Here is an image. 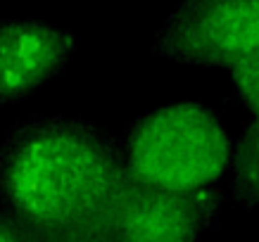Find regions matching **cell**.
Listing matches in <instances>:
<instances>
[{
	"instance_id": "1",
	"label": "cell",
	"mask_w": 259,
	"mask_h": 242,
	"mask_svg": "<svg viewBox=\"0 0 259 242\" xmlns=\"http://www.w3.org/2000/svg\"><path fill=\"white\" fill-rule=\"evenodd\" d=\"M126 183L119 138L88 119L29 117L0 140V204L40 242H95Z\"/></svg>"
},
{
	"instance_id": "2",
	"label": "cell",
	"mask_w": 259,
	"mask_h": 242,
	"mask_svg": "<svg viewBox=\"0 0 259 242\" xmlns=\"http://www.w3.org/2000/svg\"><path fill=\"white\" fill-rule=\"evenodd\" d=\"M128 180L176 195L219 190L231 169L233 138L202 102H171L138 114L124 128Z\"/></svg>"
},
{
	"instance_id": "3",
	"label": "cell",
	"mask_w": 259,
	"mask_h": 242,
	"mask_svg": "<svg viewBox=\"0 0 259 242\" xmlns=\"http://www.w3.org/2000/svg\"><path fill=\"white\" fill-rule=\"evenodd\" d=\"M150 55L228 71L259 62V0H179Z\"/></svg>"
},
{
	"instance_id": "4",
	"label": "cell",
	"mask_w": 259,
	"mask_h": 242,
	"mask_svg": "<svg viewBox=\"0 0 259 242\" xmlns=\"http://www.w3.org/2000/svg\"><path fill=\"white\" fill-rule=\"evenodd\" d=\"M219 190L176 195L128 180L95 242H202L214 228Z\"/></svg>"
},
{
	"instance_id": "5",
	"label": "cell",
	"mask_w": 259,
	"mask_h": 242,
	"mask_svg": "<svg viewBox=\"0 0 259 242\" xmlns=\"http://www.w3.org/2000/svg\"><path fill=\"white\" fill-rule=\"evenodd\" d=\"M76 33L36 17L0 19V107L19 105L67 69Z\"/></svg>"
},
{
	"instance_id": "6",
	"label": "cell",
	"mask_w": 259,
	"mask_h": 242,
	"mask_svg": "<svg viewBox=\"0 0 259 242\" xmlns=\"http://www.w3.org/2000/svg\"><path fill=\"white\" fill-rule=\"evenodd\" d=\"M228 192L243 209L259 207V119H252L243 135L233 142L228 169Z\"/></svg>"
},
{
	"instance_id": "7",
	"label": "cell",
	"mask_w": 259,
	"mask_h": 242,
	"mask_svg": "<svg viewBox=\"0 0 259 242\" xmlns=\"http://www.w3.org/2000/svg\"><path fill=\"white\" fill-rule=\"evenodd\" d=\"M231 93L252 119H259V62L231 69Z\"/></svg>"
},
{
	"instance_id": "8",
	"label": "cell",
	"mask_w": 259,
	"mask_h": 242,
	"mask_svg": "<svg viewBox=\"0 0 259 242\" xmlns=\"http://www.w3.org/2000/svg\"><path fill=\"white\" fill-rule=\"evenodd\" d=\"M0 242H40L36 235L0 204Z\"/></svg>"
},
{
	"instance_id": "9",
	"label": "cell",
	"mask_w": 259,
	"mask_h": 242,
	"mask_svg": "<svg viewBox=\"0 0 259 242\" xmlns=\"http://www.w3.org/2000/svg\"><path fill=\"white\" fill-rule=\"evenodd\" d=\"M257 211H259V207H257Z\"/></svg>"
}]
</instances>
